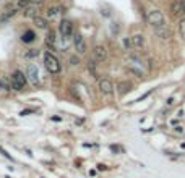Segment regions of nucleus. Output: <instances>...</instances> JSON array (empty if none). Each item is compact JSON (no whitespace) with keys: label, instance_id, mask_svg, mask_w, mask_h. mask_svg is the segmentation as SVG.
Returning <instances> with one entry per match:
<instances>
[{"label":"nucleus","instance_id":"nucleus-25","mask_svg":"<svg viewBox=\"0 0 185 178\" xmlns=\"http://www.w3.org/2000/svg\"><path fill=\"white\" fill-rule=\"evenodd\" d=\"M70 63H72L73 67H78V65H80V57L72 55V57H70Z\"/></svg>","mask_w":185,"mask_h":178},{"label":"nucleus","instance_id":"nucleus-9","mask_svg":"<svg viewBox=\"0 0 185 178\" xmlns=\"http://www.w3.org/2000/svg\"><path fill=\"white\" fill-rule=\"evenodd\" d=\"M93 60H96L98 63H103L107 60V49L104 46H94L93 49Z\"/></svg>","mask_w":185,"mask_h":178},{"label":"nucleus","instance_id":"nucleus-7","mask_svg":"<svg viewBox=\"0 0 185 178\" xmlns=\"http://www.w3.org/2000/svg\"><path fill=\"white\" fill-rule=\"evenodd\" d=\"M98 87H99V91L103 92L104 96H112V94H114V89H116L114 83H112L109 78H101L99 83H98Z\"/></svg>","mask_w":185,"mask_h":178},{"label":"nucleus","instance_id":"nucleus-15","mask_svg":"<svg viewBox=\"0 0 185 178\" xmlns=\"http://www.w3.org/2000/svg\"><path fill=\"white\" fill-rule=\"evenodd\" d=\"M170 11H172V16H180V15L183 13L180 0H175V2H172V5H170Z\"/></svg>","mask_w":185,"mask_h":178},{"label":"nucleus","instance_id":"nucleus-27","mask_svg":"<svg viewBox=\"0 0 185 178\" xmlns=\"http://www.w3.org/2000/svg\"><path fill=\"white\" fill-rule=\"evenodd\" d=\"M180 3H182V10H183V13H185V0H180Z\"/></svg>","mask_w":185,"mask_h":178},{"label":"nucleus","instance_id":"nucleus-22","mask_svg":"<svg viewBox=\"0 0 185 178\" xmlns=\"http://www.w3.org/2000/svg\"><path fill=\"white\" fill-rule=\"evenodd\" d=\"M179 34H180V37L185 41V18H182V20L179 21Z\"/></svg>","mask_w":185,"mask_h":178},{"label":"nucleus","instance_id":"nucleus-18","mask_svg":"<svg viewBox=\"0 0 185 178\" xmlns=\"http://www.w3.org/2000/svg\"><path fill=\"white\" fill-rule=\"evenodd\" d=\"M86 67H88V71L91 73L94 78H98V62L91 59V60H88V65Z\"/></svg>","mask_w":185,"mask_h":178},{"label":"nucleus","instance_id":"nucleus-3","mask_svg":"<svg viewBox=\"0 0 185 178\" xmlns=\"http://www.w3.org/2000/svg\"><path fill=\"white\" fill-rule=\"evenodd\" d=\"M44 67L50 75H59L62 71V65H60V60L52 54V52H46L44 54Z\"/></svg>","mask_w":185,"mask_h":178},{"label":"nucleus","instance_id":"nucleus-8","mask_svg":"<svg viewBox=\"0 0 185 178\" xmlns=\"http://www.w3.org/2000/svg\"><path fill=\"white\" fill-rule=\"evenodd\" d=\"M73 46H75V50H76V52H78L80 55L86 54L88 46H86L85 37H83L81 34H73Z\"/></svg>","mask_w":185,"mask_h":178},{"label":"nucleus","instance_id":"nucleus-28","mask_svg":"<svg viewBox=\"0 0 185 178\" xmlns=\"http://www.w3.org/2000/svg\"><path fill=\"white\" fill-rule=\"evenodd\" d=\"M98 168H99V170H106V165H101V164H99V165H98Z\"/></svg>","mask_w":185,"mask_h":178},{"label":"nucleus","instance_id":"nucleus-13","mask_svg":"<svg viewBox=\"0 0 185 178\" xmlns=\"http://www.w3.org/2000/svg\"><path fill=\"white\" fill-rule=\"evenodd\" d=\"M46 44H47V47H50L52 50L57 49V37H55V31H54V29H47Z\"/></svg>","mask_w":185,"mask_h":178},{"label":"nucleus","instance_id":"nucleus-1","mask_svg":"<svg viewBox=\"0 0 185 178\" xmlns=\"http://www.w3.org/2000/svg\"><path fill=\"white\" fill-rule=\"evenodd\" d=\"M10 84H11V89L16 92H21L26 89V84H28V76L24 75L21 70H15L10 76Z\"/></svg>","mask_w":185,"mask_h":178},{"label":"nucleus","instance_id":"nucleus-23","mask_svg":"<svg viewBox=\"0 0 185 178\" xmlns=\"http://www.w3.org/2000/svg\"><path fill=\"white\" fill-rule=\"evenodd\" d=\"M37 55H39V50L37 49H29L28 52H24V57H26V59H34Z\"/></svg>","mask_w":185,"mask_h":178},{"label":"nucleus","instance_id":"nucleus-26","mask_svg":"<svg viewBox=\"0 0 185 178\" xmlns=\"http://www.w3.org/2000/svg\"><path fill=\"white\" fill-rule=\"evenodd\" d=\"M0 152H2V154H3L5 157H7V159H10V160H13V157H11V156H10V154H8V152H7V151H5L3 148H0Z\"/></svg>","mask_w":185,"mask_h":178},{"label":"nucleus","instance_id":"nucleus-12","mask_svg":"<svg viewBox=\"0 0 185 178\" xmlns=\"http://www.w3.org/2000/svg\"><path fill=\"white\" fill-rule=\"evenodd\" d=\"M130 41H132L133 49H143L145 44H146V39H145L143 34H133V36H130Z\"/></svg>","mask_w":185,"mask_h":178},{"label":"nucleus","instance_id":"nucleus-29","mask_svg":"<svg viewBox=\"0 0 185 178\" xmlns=\"http://www.w3.org/2000/svg\"><path fill=\"white\" fill-rule=\"evenodd\" d=\"M52 120H54V122H60L62 118H60V117H52Z\"/></svg>","mask_w":185,"mask_h":178},{"label":"nucleus","instance_id":"nucleus-17","mask_svg":"<svg viewBox=\"0 0 185 178\" xmlns=\"http://www.w3.org/2000/svg\"><path fill=\"white\" fill-rule=\"evenodd\" d=\"M130 89H132V83H128V81H122V83H119V84H117V91H119L120 96L127 94Z\"/></svg>","mask_w":185,"mask_h":178},{"label":"nucleus","instance_id":"nucleus-11","mask_svg":"<svg viewBox=\"0 0 185 178\" xmlns=\"http://www.w3.org/2000/svg\"><path fill=\"white\" fill-rule=\"evenodd\" d=\"M153 29H154V34L159 37V39L167 41L169 37H170V29L167 28V24H166V23H162V24H158V26H154Z\"/></svg>","mask_w":185,"mask_h":178},{"label":"nucleus","instance_id":"nucleus-16","mask_svg":"<svg viewBox=\"0 0 185 178\" xmlns=\"http://www.w3.org/2000/svg\"><path fill=\"white\" fill-rule=\"evenodd\" d=\"M21 41H23L24 44H31V42H34V41H36V34H34V31H31V29L24 31L23 36H21Z\"/></svg>","mask_w":185,"mask_h":178},{"label":"nucleus","instance_id":"nucleus-19","mask_svg":"<svg viewBox=\"0 0 185 178\" xmlns=\"http://www.w3.org/2000/svg\"><path fill=\"white\" fill-rule=\"evenodd\" d=\"M0 89H2L3 92H8L11 89V84H10V81H8L7 76H2V78H0Z\"/></svg>","mask_w":185,"mask_h":178},{"label":"nucleus","instance_id":"nucleus-6","mask_svg":"<svg viewBox=\"0 0 185 178\" xmlns=\"http://www.w3.org/2000/svg\"><path fill=\"white\" fill-rule=\"evenodd\" d=\"M26 76H28V79L31 81V84H33V86H39L41 78H39V68H37V65L29 63L28 68H26Z\"/></svg>","mask_w":185,"mask_h":178},{"label":"nucleus","instance_id":"nucleus-5","mask_svg":"<svg viewBox=\"0 0 185 178\" xmlns=\"http://www.w3.org/2000/svg\"><path fill=\"white\" fill-rule=\"evenodd\" d=\"M59 33L63 39H70L73 37V23L70 20H62L59 23Z\"/></svg>","mask_w":185,"mask_h":178},{"label":"nucleus","instance_id":"nucleus-10","mask_svg":"<svg viewBox=\"0 0 185 178\" xmlns=\"http://www.w3.org/2000/svg\"><path fill=\"white\" fill-rule=\"evenodd\" d=\"M18 10H20V8H18L16 5H11V3H8L7 7H5V10L2 11V16H0V21H2V23H7V21L10 20V18H13V16L18 13Z\"/></svg>","mask_w":185,"mask_h":178},{"label":"nucleus","instance_id":"nucleus-14","mask_svg":"<svg viewBox=\"0 0 185 178\" xmlns=\"http://www.w3.org/2000/svg\"><path fill=\"white\" fill-rule=\"evenodd\" d=\"M33 21H34V24L39 29H49V20H47V18H42V16L37 15V16L33 18Z\"/></svg>","mask_w":185,"mask_h":178},{"label":"nucleus","instance_id":"nucleus-4","mask_svg":"<svg viewBox=\"0 0 185 178\" xmlns=\"http://www.w3.org/2000/svg\"><path fill=\"white\" fill-rule=\"evenodd\" d=\"M146 21H148V24H151L153 28L158 26V24H162L166 23V16H164V11L161 10H151L148 15H146Z\"/></svg>","mask_w":185,"mask_h":178},{"label":"nucleus","instance_id":"nucleus-24","mask_svg":"<svg viewBox=\"0 0 185 178\" xmlns=\"http://www.w3.org/2000/svg\"><path fill=\"white\" fill-rule=\"evenodd\" d=\"M24 15L26 16H37V11H36V7H28L26 10H24Z\"/></svg>","mask_w":185,"mask_h":178},{"label":"nucleus","instance_id":"nucleus-20","mask_svg":"<svg viewBox=\"0 0 185 178\" xmlns=\"http://www.w3.org/2000/svg\"><path fill=\"white\" fill-rule=\"evenodd\" d=\"M59 10H60L59 7H50V8L47 10V13H46V16H47V20H55V18L59 16V13H60Z\"/></svg>","mask_w":185,"mask_h":178},{"label":"nucleus","instance_id":"nucleus-2","mask_svg":"<svg viewBox=\"0 0 185 178\" xmlns=\"http://www.w3.org/2000/svg\"><path fill=\"white\" fill-rule=\"evenodd\" d=\"M127 68H128V71L133 73L135 76H145L146 73V65L143 63V60L140 59V57L137 55H130L128 57V60H127Z\"/></svg>","mask_w":185,"mask_h":178},{"label":"nucleus","instance_id":"nucleus-21","mask_svg":"<svg viewBox=\"0 0 185 178\" xmlns=\"http://www.w3.org/2000/svg\"><path fill=\"white\" fill-rule=\"evenodd\" d=\"M122 47H124V50H125V52H130V50L133 49L130 37H124V39H122Z\"/></svg>","mask_w":185,"mask_h":178}]
</instances>
